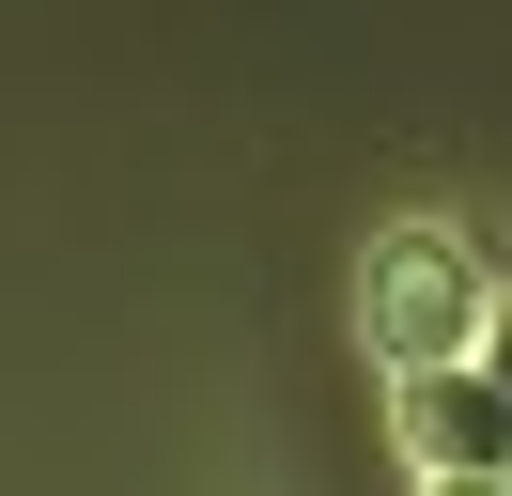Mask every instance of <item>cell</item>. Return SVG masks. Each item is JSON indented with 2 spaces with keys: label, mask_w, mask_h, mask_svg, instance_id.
Wrapping results in <instances>:
<instances>
[{
  "label": "cell",
  "mask_w": 512,
  "mask_h": 496,
  "mask_svg": "<svg viewBox=\"0 0 512 496\" xmlns=\"http://www.w3.org/2000/svg\"><path fill=\"white\" fill-rule=\"evenodd\" d=\"M373 357H388V388H404V372H466L481 341H497V295H481V264L450 233H388L373 248Z\"/></svg>",
  "instance_id": "6da1fadb"
},
{
  "label": "cell",
  "mask_w": 512,
  "mask_h": 496,
  "mask_svg": "<svg viewBox=\"0 0 512 496\" xmlns=\"http://www.w3.org/2000/svg\"><path fill=\"white\" fill-rule=\"evenodd\" d=\"M404 450H419V481H512V403H497V372H404Z\"/></svg>",
  "instance_id": "7a4b0ae2"
},
{
  "label": "cell",
  "mask_w": 512,
  "mask_h": 496,
  "mask_svg": "<svg viewBox=\"0 0 512 496\" xmlns=\"http://www.w3.org/2000/svg\"><path fill=\"white\" fill-rule=\"evenodd\" d=\"M481 372H497V403H512V310H497V341H481Z\"/></svg>",
  "instance_id": "3957f363"
},
{
  "label": "cell",
  "mask_w": 512,
  "mask_h": 496,
  "mask_svg": "<svg viewBox=\"0 0 512 496\" xmlns=\"http://www.w3.org/2000/svg\"><path fill=\"white\" fill-rule=\"evenodd\" d=\"M419 496H512V481H419Z\"/></svg>",
  "instance_id": "277c9868"
}]
</instances>
